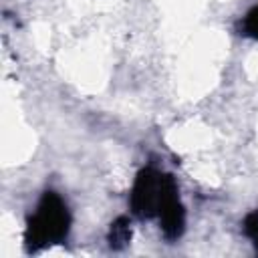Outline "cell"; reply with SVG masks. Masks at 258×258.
<instances>
[{"instance_id": "obj_2", "label": "cell", "mask_w": 258, "mask_h": 258, "mask_svg": "<svg viewBox=\"0 0 258 258\" xmlns=\"http://www.w3.org/2000/svg\"><path fill=\"white\" fill-rule=\"evenodd\" d=\"M175 187V181L169 173H159L151 167H145L137 173L133 191H131V208L139 218L157 216L159 204L167 196L169 189Z\"/></svg>"}, {"instance_id": "obj_4", "label": "cell", "mask_w": 258, "mask_h": 258, "mask_svg": "<svg viewBox=\"0 0 258 258\" xmlns=\"http://www.w3.org/2000/svg\"><path fill=\"white\" fill-rule=\"evenodd\" d=\"M129 220L125 216L117 218L111 224V232H109V244L115 250H121L123 246H127V242L131 240V228H129Z\"/></svg>"}, {"instance_id": "obj_6", "label": "cell", "mask_w": 258, "mask_h": 258, "mask_svg": "<svg viewBox=\"0 0 258 258\" xmlns=\"http://www.w3.org/2000/svg\"><path fill=\"white\" fill-rule=\"evenodd\" d=\"M244 230H246V234L252 238L254 246L258 248V212H252V214L246 218V222H244Z\"/></svg>"}, {"instance_id": "obj_3", "label": "cell", "mask_w": 258, "mask_h": 258, "mask_svg": "<svg viewBox=\"0 0 258 258\" xmlns=\"http://www.w3.org/2000/svg\"><path fill=\"white\" fill-rule=\"evenodd\" d=\"M157 218L161 222V230H163L165 238L175 240L181 236L183 224H185V214H183V206L179 204V198H177V185L173 189H169L167 196L163 198V202L159 204Z\"/></svg>"}, {"instance_id": "obj_1", "label": "cell", "mask_w": 258, "mask_h": 258, "mask_svg": "<svg viewBox=\"0 0 258 258\" xmlns=\"http://www.w3.org/2000/svg\"><path fill=\"white\" fill-rule=\"evenodd\" d=\"M71 216L56 191H44L36 212L28 218L24 242L28 252H36L48 244H56L67 238Z\"/></svg>"}, {"instance_id": "obj_5", "label": "cell", "mask_w": 258, "mask_h": 258, "mask_svg": "<svg viewBox=\"0 0 258 258\" xmlns=\"http://www.w3.org/2000/svg\"><path fill=\"white\" fill-rule=\"evenodd\" d=\"M242 32L246 36L258 40V4L252 10H248V14L244 16V20H242Z\"/></svg>"}]
</instances>
